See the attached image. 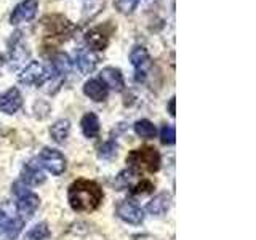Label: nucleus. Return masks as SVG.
Segmentation results:
<instances>
[{
  "mask_svg": "<svg viewBox=\"0 0 256 240\" xmlns=\"http://www.w3.org/2000/svg\"><path fill=\"white\" fill-rule=\"evenodd\" d=\"M117 154V144L114 141H106L102 144V146L100 148V152H98V156L101 158H112Z\"/></svg>",
  "mask_w": 256,
  "mask_h": 240,
  "instance_id": "a878e982",
  "label": "nucleus"
},
{
  "mask_svg": "<svg viewBox=\"0 0 256 240\" xmlns=\"http://www.w3.org/2000/svg\"><path fill=\"white\" fill-rule=\"evenodd\" d=\"M42 26L45 28V36L48 37H66L74 29L70 21L60 14L46 16L42 20Z\"/></svg>",
  "mask_w": 256,
  "mask_h": 240,
  "instance_id": "423d86ee",
  "label": "nucleus"
},
{
  "mask_svg": "<svg viewBox=\"0 0 256 240\" xmlns=\"http://www.w3.org/2000/svg\"><path fill=\"white\" fill-rule=\"evenodd\" d=\"M160 141L166 146H172L176 141V130L173 125H164L162 130H160Z\"/></svg>",
  "mask_w": 256,
  "mask_h": 240,
  "instance_id": "b1692460",
  "label": "nucleus"
},
{
  "mask_svg": "<svg viewBox=\"0 0 256 240\" xmlns=\"http://www.w3.org/2000/svg\"><path fill=\"white\" fill-rule=\"evenodd\" d=\"M22 106V96L18 88L12 86L10 90L4 92L0 94V112L8 116L16 114Z\"/></svg>",
  "mask_w": 256,
  "mask_h": 240,
  "instance_id": "9d476101",
  "label": "nucleus"
},
{
  "mask_svg": "<svg viewBox=\"0 0 256 240\" xmlns=\"http://www.w3.org/2000/svg\"><path fill=\"white\" fill-rule=\"evenodd\" d=\"M100 82L108 88V90L122 92L125 86V80L122 76V70L117 68H104L100 74Z\"/></svg>",
  "mask_w": 256,
  "mask_h": 240,
  "instance_id": "9b49d317",
  "label": "nucleus"
},
{
  "mask_svg": "<svg viewBox=\"0 0 256 240\" xmlns=\"http://www.w3.org/2000/svg\"><path fill=\"white\" fill-rule=\"evenodd\" d=\"M80 126H82V133L86 136V138H94V136L100 134V118L96 117V114H93V112H88V114H85L82 117V120H80Z\"/></svg>",
  "mask_w": 256,
  "mask_h": 240,
  "instance_id": "f3484780",
  "label": "nucleus"
},
{
  "mask_svg": "<svg viewBox=\"0 0 256 240\" xmlns=\"http://www.w3.org/2000/svg\"><path fill=\"white\" fill-rule=\"evenodd\" d=\"M84 93L96 102H101L108 98V88L104 86L98 78L88 80V82L84 85Z\"/></svg>",
  "mask_w": 256,
  "mask_h": 240,
  "instance_id": "dca6fc26",
  "label": "nucleus"
},
{
  "mask_svg": "<svg viewBox=\"0 0 256 240\" xmlns=\"http://www.w3.org/2000/svg\"><path fill=\"white\" fill-rule=\"evenodd\" d=\"M52 69L56 76L60 77H66L70 70V60L66 53H56L52 58Z\"/></svg>",
  "mask_w": 256,
  "mask_h": 240,
  "instance_id": "aec40b11",
  "label": "nucleus"
},
{
  "mask_svg": "<svg viewBox=\"0 0 256 240\" xmlns=\"http://www.w3.org/2000/svg\"><path fill=\"white\" fill-rule=\"evenodd\" d=\"M76 62H77L78 70L82 72L84 76H86L94 70L96 64H98V56H96L90 48H80L76 56Z\"/></svg>",
  "mask_w": 256,
  "mask_h": 240,
  "instance_id": "ddd939ff",
  "label": "nucleus"
},
{
  "mask_svg": "<svg viewBox=\"0 0 256 240\" xmlns=\"http://www.w3.org/2000/svg\"><path fill=\"white\" fill-rule=\"evenodd\" d=\"M133 176H134V172H133V170L122 172V173L118 174V178H117V186H118V188H125V186H128V184L132 182Z\"/></svg>",
  "mask_w": 256,
  "mask_h": 240,
  "instance_id": "bb28decb",
  "label": "nucleus"
},
{
  "mask_svg": "<svg viewBox=\"0 0 256 240\" xmlns=\"http://www.w3.org/2000/svg\"><path fill=\"white\" fill-rule=\"evenodd\" d=\"M170 202H172L170 194L162 192V194L156 196L146 205V212L149 214H152V216H162V214H165L168 212V208H170Z\"/></svg>",
  "mask_w": 256,
  "mask_h": 240,
  "instance_id": "4468645a",
  "label": "nucleus"
},
{
  "mask_svg": "<svg viewBox=\"0 0 256 240\" xmlns=\"http://www.w3.org/2000/svg\"><path fill=\"white\" fill-rule=\"evenodd\" d=\"M154 192V184L148 180H141L138 184H134V188L132 189L133 196H144V194H150Z\"/></svg>",
  "mask_w": 256,
  "mask_h": 240,
  "instance_id": "393cba45",
  "label": "nucleus"
},
{
  "mask_svg": "<svg viewBox=\"0 0 256 240\" xmlns=\"http://www.w3.org/2000/svg\"><path fill=\"white\" fill-rule=\"evenodd\" d=\"M126 164L134 170H146L154 173L160 168V154L156 148L144 146L141 149H134L126 156Z\"/></svg>",
  "mask_w": 256,
  "mask_h": 240,
  "instance_id": "7ed1b4c3",
  "label": "nucleus"
},
{
  "mask_svg": "<svg viewBox=\"0 0 256 240\" xmlns=\"http://www.w3.org/2000/svg\"><path fill=\"white\" fill-rule=\"evenodd\" d=\"M174 104H176V98H174V96H173V98L170 100V101H168V114H170L172 117H174Z\"/></svg>",
  "mask_w": 256,
  "mask_h": 240,
  "instance_id": "c85d7f7f",
  "label": "nucleus"
},
{
  "mask_svg": "<svg viewBox=\"0 0 256 240\" xmlns=\"http://www.w3.org/2000/svg\"><path fill=\"white\" fill-rule=\"evenodd\" d=\"M38 10V0H22L14 6V10L10 16L12 24H21L30 21L37 14Z\"/></svg>",
  "mask_w": 256,
  "mask_h": 240,
  "instance_id": "1a4fd4ad",
  "label": "nucleus"
},
{
  "mask_svg": "<svg viewBox=\"0 0 256 240\" xmlns=\"http://www.w3.org/2000/svg\"><path fill=\"white\" fill-rule=\"evenodd\" d=\"M8 221H10V218L0 210V232H4V229L6 228V224H8Z\"/></svg>",
  "mask_w": 256,
  "mask_h": 240,
  "instance_id": "cd10ccee",
  "label": "nucleus"
},
{
  "mask_svg": "<svg viewBox=\"0 0 256 240\" xmlns=\"http://www.w3.org/2000/svg\"><path fill=\"white\" fill-rule=\"evenodd\" d=\"M50 229H48V226L45 222H38L36 224L34 228H30V230L26 234V237H24V240H46L48 237H50Z\"/></svg>",
  "mask_w": 256,
  "mask_h": 240,
  "instance_id": "4be33fe9",
  "label": "nucleus"
},
{
  "mask_svg": "<svg viewBox=\"0 0 256 240\" xmlns=\"http://www.w3.org/2000/svg\"><path fill=\"white\" fill-rule=\"evenodd\" d=\"M44 181H45V174L40 170V165L30 162L24 166L21 182H24L26 186H38V184H42Z\"/></svg>",
  "mask_w": 256,
  "mask_h": 240,
  "instance_id": "2eb2a0df",
  "label": "nucleus"
},
{
  "mask_svg": "<svg viewBox=\"0 0 256 240\" xmlns=\"http://www.w3.org/2000/svg\"><path fill=\"white\" fill-rule=\"evenodd\" d=\"M48 78H50V76H48V70L44 64L38 61H30L18 76V82L26 86H40Z\"/></svg>",
  "mask_w": 256,
  "mask_h": 240,
  "instance_id": "20e7f679",
  "label": "nucleus"
},
{
  "mask_svg": "<svg viewBox=\"0 0 256 240\" xmlns=\"http://www.w3.org/2000/svg\"><path fill=\"white\" fill-rule=\"evenodd\" d=\"M109 32H106L104 28H93L85 34V42L88 48L93 52H104L109 45Z\"/></svg>",
  "mask_w": 256,
  "mask_h": 240,
  "instance_id": "f8f14e48",
  "label": "nucleus"
},
{
  "mask_svg": "<svg viewBox=\"0 0 256 240\" xmlns=\"http://www.w3.org/2000/svg\"><path fill=\"white\" fill-rule=\"evenodd\" d=\"M22 224H24L22 220H10L6 224V228L4 229V234L10 240H14L18 237L20 232L22 230Z\"/></svg>",
  "mask_w": 256,
  "mask_h": 240,
  "instance_id": "5701e85b",
  "label": "nucleus"
},
{
  "mask_svg": "<svg viewBox=\"0 0 256 240\" xmlns=\"http://www.w3.org/2000/svg\"><path fill=\"white\" fill-rule=\"evenodd\" d=\"M13 192L16 196V212L20 214V220L28 221L36 214L37 208L40 205V198L37 194L30 192L24 182L13 184Z\"/></svg>",
  "mask_w": 256,
  "mask_h": 240,
  "instance_id": "f03ea898",
  "label": "nucleus"
},
{
  "mask_svg": "<svg viewBox=\"0 0 256 240\" xmlns=\"http://www.w3.org/2000/svg\"><path fill=\"white\" fill-rule=\"evenodd\" d=\"M70 133V122L68 118H61V120H56V122L50 126V134L53 141H56L58 144L64 142L68 140V136Z\"/></svg>",
  "mask_w": 256,
  "mask_h": 240,
  "instance_id": "a211bd4d",
  "label": "nucleus"
},
{
  "mask_svg": "<svg viewBox=\"0 0 256 240\" xmlns=\"http://www.w3.org/2000/svg\"><path fill=\"white\" fill-rule=\"evenodd\" d=\"M69 205L74 212H93L102 200V189L90 180H77L68 190Z\"/></svg>",
  "mask_w": 256,
  "mask_h": 240,
  "instance_id": "f257e3e1",
  "label": "nucleus"
},
{
  "mask_svg": "<svg viewBox=\"0 0 256 240\" xmlns=\"http://www.w3.org/2000/svg\"><path fill=\"white\" fill-rule=\"evenodd\" d=\"M130 61L134 66V78L136 82H144L148 74V68L150 66L149 52L141 45H136L130 53Z\"/></svg>",
  "mask_w": 256,
  "mask_h": 240,
  "instance_id": "0eeeda50",
  "label": "nucleus"
},
{
  "mask_svg": "<svg viewBox=\"0 0 256 240\" xmlns=\"http://www.w3.org/2000/svg\"><path fill=\"white\" fill-rule=\"evenodd\" d=\"M117 216L128 224H141L144 220V212L140 205H136L132 200H122L116 208Z\"/></svg>",
  "mask_w": 256,
  "mask_h": 240,
  "instance_id": "6e6552de",
  "label": "nucleus"
},
{
  "mask_svg": "<svg viewBox=\"0 0 256 240\" xmlns=\"http://www.w3.org/2000/svg\"><path fill=\"white\" fill-rule=\"evenodd\" d=\"M38 162L48 173H52L54 176H60L66 170V158L61 154L60 150L45 148L38 156Z\"/></svg>",
  "mask_w": 256,
  "mask_h": 240,
  "instance_id": "39448f33",
  "label": "nucleus"
},
{
  "mask_svg": "<svg viewBox=\"0 0 256 240\" xmlns=\"http://www.w3.org/2000/svg\"><path fill=\"white\" fill-rule=\"evenodd\" d=\"M158 0H114V5L122 14H132L140 5L142 6H150Z\"/></svg>",
  "mask_w": 256,
  "mask_h": 240,
  "instance_id": "6ab92c4d",
  "label": "nucleus"
},
{
  "mask_svg": "<svg viewBox=\"0 0 256 240\" xmlns=\"http://www.w3.org/2000/svg\"><path fill=\"white\" fill-rule=\"evenodd\" d=\"M134 132L138 136H141L142 140H150L154 138L157 130H156V125L150 122L148 118H142V120H138V122L134 124Z\"/></svg>",
  "mask_w": 256,
  "mask_h": 240,
  "instance_id": "412c9836",
  "label": "nucleus"
}]
</instances>
